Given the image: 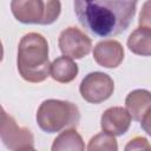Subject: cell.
Listing matches in <instances>:
<instances>
[{"instance_id":"6da1fadb","label":"cell","mask_w":151,"mask_h":151,"mask_svg":"<svg viewBox=\"0 0 151 151\" xmlns=\"http://www.w3.org/2000/svg\"><path fill=\"white\" fill-rule=\"evenodd\" d=\"M137 1L94 0L74 1V12L80 25L98 37H113L124 32L136 13Z\"/></svg>"},{"instance_id":"7a4b0ae2","label":"cell","mask_w":151,"mask_h":151,"mask_svg":"<svg viewBox=\"0 0 151 151\" xmlns=\"http://www.w3.org/2000/svg\"><path fill=\"white\" fill-rule=\"evenodd\" d=\"M17 66L22 79L29 83H41L50 76L48 44L41 34L31 32L21 38Z\"/></svg>"},{"instance_id":"3957f363","label":"cell","mask_w":151,"mask_h":151,"mask_svg":"<svg viewBox=\"0 0 151 151\" xmlns=\"http://www.w3.org/2000/svg\"><path fill=\"white\" fill-rule=\"evenodd\" d=\"M79 120L80 112L78 107L66 100H44L37 111V123L47 133L59 132L67 127L72 129L79 124Z\"/></svg>"},{"instance_id":"277c9868","label":"cell","mask_w":151,"mask_h":151,"mask_svg":"<svg viewBox=\"0 0 151 151\" xmlns=\"http://www.w3.org/2000/svg\"><path fill=\"white\" fill-rule=\"evenodd\" d=\"M60 2L50 0H13L11 2L12 13L22 24L50 25L60 14Z\"/></svg>"},{"instance_id":"5b68a950","label":"cell","mask_w":151,"mask_h":151,"mask_svg":"<svg viewBox=\"0 0 151 151\" xmlns=\"http://www.w3.org/2000/svg\"><path fill=\"white\" fill-rule=\"evenodd\" d=\"M114 90L112 78L103 72H91L80 83L81 97L91 104H100L109 99Z\"/></svg>"},{"instance_id":"8992f818","label":"cell","mask_w":151,"mask_h":151,"mask_svg":"<svg viewBox=\"0 0 151 151\" xmlns=\"http://www.w3.org/2000/svg\"><path fill=\"white\" fill-rule=\"evenodd\" d=\"M1 140L5 146L12 151H17L24 147L33 146L34 137L27 127L18 126L14 118L1 110Z\"/></svg>"},{"instance_id":"52a82bcc","label":"cell","mask_w":151,"mask_h":151,"mask_svg":"<svg viewBox=\"0 0 151 151\" xmlns=\"http://www.w3.org/2000/svg\"><path fill=\"white\" fill-rule=\"evenodd\" d=\"M58 45L61 53L72 59H81L92 48L91 39L77 27H67L61 31Z\"/></svg>"},{"instance_id":"ba28073f","label":"cell","mask_w":151,"mask_h":151,"mask_svg":"<svg viewBox=\"0 0 151 151\" xmlns=\"http://www.w3.org/2000/svg\"><path fill=\"white\" fill-rule=\"evenodd\" d=\"M131 116L125 107L113 106L104 111L100 119V126L103 132L111 136L124 134L131 124Z\"/></svg>"},{"instance_id":"9c48e42d","label":"cell","mask_w":151,"mask_h":151,"mask_svg":"<svg viewBox=\"0 0 151 151\" xmlns=\"http://www.w3.org/2000/svg\"><path fill=\"white\" fill-rule=\"evenodd\" d=\"M93 58L98 65L106 68H114L124 59V48L117 40H104L94 46Z\"/></svg>"},{"instance_id":"30bf717a","label":"cell","mask_w":151,"mask_h":151,"mask_svg":"<svg viewBox=\"0 0 151 151\" xmlns=\"http://www.w3.org/2000/svg\"><path fill=\"white\" fill-rule=\"evenodd\" d=\"M126 110L132 119L140 122L145 113L151 109V92L147 90H133L125 99Z\"/></svg>"},{"instance_id":"8fae6325","label":"cell","mask_w":151,"mask_h":151,"mask_svg":"<svg viewBox=\"0 0 151 151\" xmlns=\"http://www.w3.org/2000/svg\"><path fill=\"white\" fill-rule=\"evenodd\" d=\"M50 74L55 81L66 84V83L72 81L77 77L78 65L73 61L72 58L61 55L52 61Z\"/></svg>"},{"instance_id":"7c38bea8","label":"cell","mask_w":151,"mask_h":151,"mask_svg":"<svg viewBox=\"0 0 151 151\" xmlns=\"http://www.w3.org/2000/svg\"><path fill=\"white\" fill-rule=\"evenodd\" d=\"M129 50L142 57L151 55V29L145 27L136 28L127 39Z\"/></svg>"},{"instance_id":"4fadbf2b","label":"cell","mask_w":151,"mask_h":151,"mask_svg":"<svg viewBox=\"0 0 151 151\" xmlns=\"http://www.w3.org/2000/svg\"><path fill=\"white\" fill-rule=\"evenodd\" d=\"M51 151H85L81 136L73 129L65 130L53 140Z\"/></svg>"},{"instance_id":"5bb4252c","label":"cell","mask_w":151,"mask_h":151,"mask_svg":"<svg viewBox=\"0 0 151 151\" xmlns=\"http://www.w3.org/2000/svg\"><path fill=\"white\" fill-rule=\"evenodd\" d=\"M87 151H118V143L113 136L100 132L90 139Z\"/></svg>"},{"instance_id":"9a60e30c","label":"cell","mask_w":151,"mask_h":151,"mask_svg":"<svg viewBox=\"0 0 151 151\" xmlns=\"http://www.w3.org/2000/svg\"><path fill=\"white\" fill-rule=\"evenodd\" d=\"M124 151H151V145L144 137H134L126 145Z\"/></svg>"},{"instance_id":"2e32d148","label":"cell","mask_w":151,"mask_h":151,"mask_svg":"<svg viewBox=\"0 0 151 151\" xmlns=\"http://www.w3.org/2000/svg\"><path fill=\"white\" fill-rule=\"evenodd\" d=\"M138 24H139V27H145L151 29V1H145L143 4Z\"/></svg>"},{"instance_id":"e0dca14e","label":"cell","mask_w":151,"mask_h":151,"mask_svg":"<svg viewBox=\"0 0 151 151\" xmlns=\"http://www.w3.org/2000/svg\"><path fill=\"white\" fill-rule=\"evenodd\" d=\"M140 125H142V129L151 136V109L145 113V116L143 117V119L140 120Z\"/></svg>"},{"instance_id":"ac0fdd59","label":"cell","mask_w":151,"mask_h":151,"mask_svg":"<svg viewBox=\"0 0 151 151\" xmlns=\"http://www.w3.org/2000/svg\"><path fill=\"white\" fill-rule=\"evenodd\" d=\"M17 151H37L33 149V146H29V147H24V149H20V150H17Z\"/></svg>"}]
</instances>
